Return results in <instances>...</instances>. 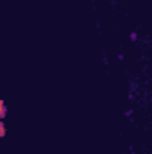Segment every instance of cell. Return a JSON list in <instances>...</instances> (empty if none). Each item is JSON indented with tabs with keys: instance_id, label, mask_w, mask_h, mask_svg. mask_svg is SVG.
I'll list each match as a JSON object with an SVG mask.
<instances>
[{
	"instance_id": "cell-1",
	"label": "cell",
	"mask_w": 152,
	"mask_h": 154,
	"mask_svg": "<svg viewBox=\"0 0 152 154\" xmlns=\"http://www.w3.org/2000/svg\"><path fill=\"white\" fill-rule=\"evenodd\" d=\"M5 115H7V106H5V102L0 99V120L5 118Z\"/></svg>"
},
{
	"instance_id": "cell-2",
	"label": "cell",
	"mask_w": 152,
	"mask_h": 154,
	"mask_svg": "<svg viewBox=\"0 0 152 154\" xmlns=\"http://www.w3.org/2000/svg\"><path fill=\"white\" fill-rule=\"evenodd\" d=\"M7 134V127H5V122L4 120H0V138H4Z\"/></svg>"
}]
</instances>
